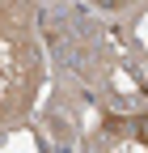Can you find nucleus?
Instances as JSON below:
<instances>
[{"label": "nucleus", "instance_id": "obj_4", "mask_svg": "<svg viewBox=\"0 0 148 153\" xmlns=\"http://www.w3.org/2000/svg\"><path fill=\"white\" fill-rule=\"evenodd\" d=\"M89 4H97V9H106V13H119V9H127V4H136V0H89Z\"/></svg>", "mask_w": 148, "mask_h": 153}, {"label": "nucleus", "instance_id": "obj_2", "mask_svg": "<svg viewBox=\"0 0 148 153\" xmlns=\"http://www.w3.org/2000/svg\"><path fill=\"white\" fill-rule=\"evenodd\" d=\"M97 149H148V119L131 115V119H110L102 136H93Z\"/></svg>", "mask_w": 148, "mask_h": 153}, {"label": "nucleus", "instance_id": "obj_1", "mask_svg": "<svg viewBox=\"0 0 148 153\" xmlns=\"http://www.w3.org/2000/svg\"><path fill=\"white\" fill-rule=\"evenodd\" d=\"M38 85H42V51L30 38V30L0 38V128H9L34 106Z\"/></svg>", "mask_w": 148, "mask_h": 153}, {"label": "nucleus", "instance_id": "obj_3", "mask_svg": "<svg viewBox=\"0 0 148 153\" xmlns=\"http://www.w3.org/2000/svg\"><path fill=\"white\" fill-rule=\"evenodd\" d=\"M38 17V4L34 0H0V38L9 34H26Z\"/></svg>", "mask_w": 148, "mask_h": 153}]
</instances>
